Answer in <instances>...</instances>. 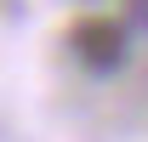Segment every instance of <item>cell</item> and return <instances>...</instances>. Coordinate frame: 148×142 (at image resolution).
<instances>
[{
	"label": "cell",
	"mask_w": 148,
	"mask_h": 142,
	"mask_svg": "<svg viewBox=\"0 0 148 142\" xmlns=\"http://www.w3.org/2000/svg\"><path fill=\"white\" fill-rule=\"evenodd\" d=\"M69 51L86 74H120L131 57V29L120 17H108V12H86L69 29Z\"/></svg>",
	"instance_id": "1"
},
{
	"label": "cell",
	"mask_w": 148,
	"mask_h": 142,
	"mask_svg": "<svg viewBox=\"0 0 148 142\" xmlns=\"http://www.w3.org/2000/svg\"><path fill=\"white\" fill-rule=\"evenodd\" d=\"M131 17H137V23L148 29V0H131Z\"/></svg>",
	"instance_id": "2"
}]
</instances>
